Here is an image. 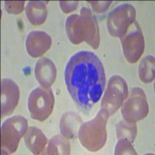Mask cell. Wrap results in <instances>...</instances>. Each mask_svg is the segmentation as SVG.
<instances>
[{
	"mask_svg": "<svg viewBox=\"0 0 155 155\" xmlns=\"http://www.w3.org/2000/svg\"><path fill=\"white\" fill-rule=\"evenodd\" d=\"M139 76L144 83H150L154 79V57L147 55L141 61L139 67Z\"/></svg>",
	"mask_w": 155,
	"mask_h": 155,
	"instance_id": "e0dca14e",
	"label": "cell"
},
{
	"mask_svg": "<svg viewBox=\"0 0 155 155\" xmlns=\"http://www.w3.org/2000/svg\"><path fill=\"white\" fill-rule=\"evenodd\" d=\"M78 5V2H77V1H74V2H60L61 8L62 11L65 13H68V12L75 10Z\"/></svg>",
	"mask_w": 155,
	"mask_h": 155,
	"instance_id": "7402d4cb",
	"label": "cell"
},
{
	"mask_svg": "<svg viewBox=\"0 0 155 155\" xmlns=\"http://www.w3.org/2000/svg\"><path fill=\"white\" fill-rule=\"evenodd\" d=\"M24 140L29 150L34 154H40L47 144V138L40 129L30 127L24 135Z\"/></svg>",
	"mask_w": 155,
	"mask_h": 155,
	"instance_id": "4fadbf2b",
	"label": "cell"
},
{
	"mask_svg": "<svg viewBox=\"0 0 155 155\" xmlns=\"http://www.w3.org/2000/svg\"><path fill=\"white\" fill-rule=\"evenodd\" d=\"M127 97L121 110L124 120L127 122L136 123L144 119L147 116L149 108L143 89L134 88Z\"/></svg>",
	"mask_w": 155,
	"mask_h": 155,
	"instance_id": "ba28073f",
	"label": "cell"
},
{
	"mask_svg": "<svg viewBox=\"0 0 155 155\" xmlns=\"http://www.w3.org/2000/svg\"><path fill=\"white\" fill-rule=\"evenodd\" d=\"M95 12H102L108 9L112 2H90Z\"/></svg>",
	"mask_w": 155,
	"mask_h": 155,
	"instance_id": "44dd1931",
	"label": "cell"
},
{
	"mask_svg": "<svg viewBox=\"0 0 155 155\" xmlns=\"http://www.w3.org/2000/svg\"><path fill=\"white\" fill-rule=\"evenodd\" d=\"M26 14L28 20L33 25L43 24L48 16L46 3L44 2H29L26 7Z\"/></svg>",
	"mask_w": 155,
	"mask_h": 155,
	"instance_id": "5bb4252c",
	"label": "cell"
},
{
	"mask_svg": "<svg viewBox=\"0 0 155 155\" xmlns=\"http://www.w3.org/2000/svg\"><path fill=\"white\" fill-rule=\"evenodd\" d=\"M124 54L130 63L138 61L144 50V38L140 25L135 20L129 27L127 34L122 37Z\"/></svg>",
	"mask_w": 155,
	"mask_h": 155,
	"instance_id": "9c48e42d",
	"label": "cell"
},
{
	"mask_svg": "<svg viewBox=\"0 0 155 155\" xmlns=\"http://www.w3.org/2000/svg\"><path fill=\"white\" fill-rule=\"evenodd\" d=\"M114 154H137V152L128 140L120 139L115 148Z\"/></svg>",
	"mask_w": 155,
	"mask_h": 155,
	"instance_id": "d6986e66",
	"label": "cell"
},
{
	"mask_svg": "<svg viewBox=\"0 0 155 155\" xmlns=\"http://www.w3.org/2000/svg\"><path fill=\"white\" fill-rule=\"evenodd\" d=\"M71 147L68 138L57 135L51 138L45 154H70Z\"/></svg>",
	"mask_w": 155,
	"mask_h": 155,
	"instance_id": "2e32d148",
	"label": "cell"
},
{
	"mask_svg": "<svg viewBox=\"0 0 155 155\" xmlns=\"http://www.w3.org/2000/svg\"><path fill=\"white\" fill-rule=\"evenodd\" d=\"M135 8L130 4H122L109 13L108 31L112 36L122 38L135 22Z\"/></svg>",
	"mask_w": 155,
	"mask_h": 155,
	"instance_id": "52a82bcc",
	"label": "cell"
},
{
	"mask_svg": "<svg viewBox=\"0 0 155 155\" xmlns=\"http://www.w3.org/2000/svg\"><path fill=\"white\" fill-rule=\"evenodd\" d=\"M128 96V87L125 80L119 75H113L109 80L108 86L102 97L101 109L112 116L124 103Z\"/></svg>",
	"mask_w": 155,
	"mask_h": 155,
	"instance_id": "8992f818",
	"label": "cell"
},
{
	"mask_svg": "<svg viewBox=\"0 0 155 155\" xmlns=\"http://www.w3.org/2000/svg\"><path fill=\"white\" fill-rule=\"evenodd\" d=\"M28 130L27 120L21 116H15L5 120L1 127L2 154L14 153L22 137Z\"/></svg>",
	"mask_w": 155,
	"mask_h": 155,
	"instance_id": "277c9868",
	"label": "cell"
},
{
	"mask_svg": "<svg viewBox=\"0 0 155 155\" xmlns=\"http://www.w3.org/2000/svg\"><path fill=\"white\" fill-rule=\"evenodd\" d=\"M116 133L118 140L126 139L134 143L137 136V125L135 123L122 120L116 125Z\"/></svg>",
	"mask_w": 155,
	"mask_h": 155,
	"instance_id": "ac0fdd59",
	"label": "cell"
},
{
	"mask_svg": "<svg viewBox=\"0 0 155 155\" xmlns=\"http://www.w3.org/2000/svg\"><path fill=\"white\" fill-rule=\"evenodd\" d=\"M25 2H5V10L11 14H19L23 12Z\"/></svg>",
	"mask_w": 155,
	"mask_h": 155,
	"instance_id": "ffe728a7",
	"label": "cell"
},
{
	"mask_svg": "<svg viewBox=\"0 0 155 155\" xmlns=\"http://www.w3.org/2000/svg\"><path fill=\"white\" fill-rule=\"evenodd\" d=\"M64 80L71 96L82 111H88L99 102L106 85L102 61L92 51L73 55L64 71Z\"/></svg>",
	"mask_w": 155,
	"mask_h": 155,
	"instance_id": "6da1fadb",
	"label": "cell"
},
{
	"mask_svg": "<svg viewBox=\"0 0 155 155\" xmlns=\"http://www.w3.org/2000/svg\"><path fill=\"white\" fill-rule=\"evenodd\" d=\"M65 29L69 40L74 44L85 41L94 49L99 48L100 42L99 26L96 18L88 8H81L80 15L69 16L66 19Z\"/></svg>",
	"mask_w": 155,
	"mask_h": 155,
	"instance_id": "7a4b0ae2",
	"label": "cell"
},
{
	"mask_svg": "<svg viewBox=\"0 0 155 155\" xmlns=\"http://www.w3.org/2000/svg\"><path fill=\"white\" fill-rule=\"evenodd\" d=\"M80 124H81V118L74 113H67L64 114L60 122L62 135L68 139L74 138Z\"/></svg>",
	"mask_w": 155,
	"mask_h": 155,
	"instance_id": "9a60e30c",
	"label": "cell"
},
{
	"mask_svg": "<svg viewBox=\"0 0 155 155\" xmlns=\"http://www.w3.org/2000/svg\"><path fill=\"white\" fill-rule=\"evenodd\" d=\"M51 37L44 31L34 30L28 34L26 48L32 58H38L44 54L51 48Z\"/></svg>",
	"mask_w": 155,
	"mask_h": 155,
	"instance_id": "8fae6325",
	"label": "cell"
},
{
	"mask_svg": "<svg viewBox=\"0 0 155 155\" xmlns=\"http://www.w3.org/2000/svg\"><path fill=\"white\" fill-rule=\"evenodd\" d=\"M54 106V97L50 88L37 87L28 98L27 106L33 120L44 121L49 117Z\"/></svg>",
	"mask_w": 155,
	"mask_h": 155,
	"instance_id": "5b68a950",
	"label": "cell"
},
{
	"mask_svg": "<svg viewBox=\"0 0 155 155\" xmlns=\"http://www.w3.org/2000/svg\"><path fill=\"white\" fill-rule=\"evenodd\" d=\"M109 114L100 109L93 120L81 124L78 133L80 143L90 151H97L106 143L107 138L106 124Z\"/></svg>",
	"mask_w": 155,
	"mask_h": 155,
	"instance_id": "3957f363",
	"label": "cell"
},
{
	"mask_svg": "<svg viewBox=\"0 0 155 155\" xmlns=\"http://www.w3.org/2000/svg\"><path fill=\"white\" fill-rule=\"evenodd\" d=\"M19 88L16 82L9 78L2 80L1 88V114L2 117L12 114L19 99Z\"/></svg>",
	"mask_w": 155,
	"mask_h": 155,
	"instance_id": "30bf717a",
	"label": "cell"
},
{
	"mask_svg": "<svg viewBox=\"0 0 155 155\" xmlns=\"http://www.w3.org/2000/svg\"><path fill=\"white\" fill-rule=\"evenodd\" d=\"M35 77L41 86L50 88L56 78L57 69L54 64L47 58H41L35 66Z\"/></svg>",
	"mask_w": 155,
	"mask_h": 155,
	"instance_id": "7c38bea8",
	"label": "cell"
}]
</instances>
